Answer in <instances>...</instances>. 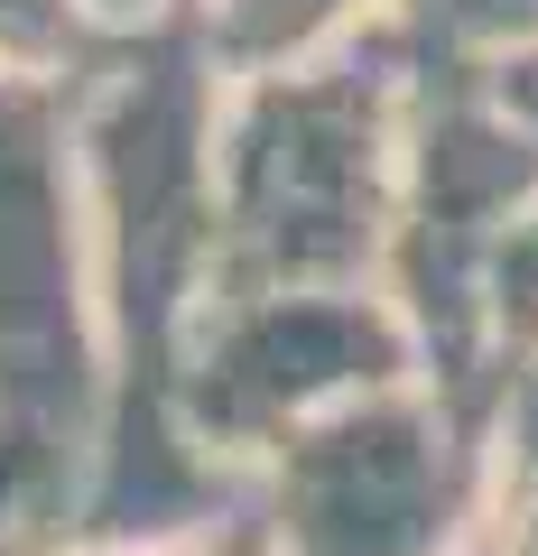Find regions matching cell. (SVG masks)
Returning a JSON list of instances; mask_svg holds the SVG:
<instances>
[{
    "label": "cell",
    "instance_id": "obj_1",
    "mask_svg": "<svg viewBox=\"0 0 538 556\" xmlns=\"http://www.w3.org/2000/svg\"><path fill=\"white\" fill-rule=\"evenodd\" d=\"M214 102L223 75L186 28H149L75 93V177L102 325V417L65 529L204 538L251 482L177 427V353L214 298Z\"/></svg>",
    "mask_w": 538,
    "mask_h": 556
},
{
    "label": "cell",
    "instance_id": "obj_2",
    "mask_svg": "<svg viewBox=\"0 0 538 556\" xmlns=\"http://www.w3.org/2000/svg\"><path fill=\"white\" fill-rule=\"evenodd\" d=\"M418 56L372 28L214 102V288H380Z\"/></svg>",
    "mask_w": 538,
    "mask_h": 556
},
{
    "label": "cell",
    "instance_id": "obj_3",
    "mask_svg": "<svg viewBox=\"0 0 538 556\" xmlns=\"http://www.w3.org/2000/svg\"><path fill=\"white\" fill-rule=\"evenodd\" d=\"M102 417L75 93L0 84V538L65 529Z\"/></svg>",
    "mask_w": 538,
    "mask_h": 556
},
{
    "label": "cell",
    "instance_id": "obj_4",
    "mask_svg": "<svg viewBox=\"0 0 538 556\" xmlns=\"http://www.w3.org/2000/svg\"><path fill=\"white\" fill-rule=\"evenodd\" d=\"M529 195H538V130L483 75L418 65L380 298L418 353V380L464 408H483V269Z\"/></svg>",
    "mask_w": 538,
    "mask_h": 556
},
{
    "label": "cell",
    "instance_id": "obj_5",
    "mask_svg": "<svg viewBox=\"0 0 538 556\" xmlns=\"http://www.w3.org/2000/svg\"><path fill=\"white\" fill-rule=\"evenodd\" d=\"M270 556H464L483 529V408L390 380L251 473Z\"/></svg>",
    "mask_w": 538,
    "mask_h": 556
},
{
    "label": "cell",
    "instance_id": "obj_6",
    "mask_svg": "<svg viewBox=\"0 0 538 556\" xmlns=\"http://www.w3.org/2000/svg\"><path fill=\"white\" fill-rule=\"evenodd\" d=\"M418 380L380 288H214L177 353V427L251 482L298 427Z\"/></svg>",
    "mask_w": 538,
    "mask_h": 556
},
{
    "label": "cell",
    "instance_id": "obj_7",
    "mask_svg": "<svg viewBox=\"0 0 538 556\" xmlns=\"http://www.w3.org/2000/svg\"><path fill=\"white\" fill-rule=\"evenodd\" d=\"M390 20V0H196L186 38L204 47L223 84L233 75H279V65H316L335 47L372 38Z\"/></svg>",
    "mask_w": 538,
    "mask_h": 556
},
{
    "label": "cell",
    "instance_id": "obj_8",
    "mask_svg": "<svg viewBox=\"0 0 538 556\" xmlns=\"http://www.w3.org/2000/svg\"><path fill=\"white\" fill-rule=\"evenodd\" d=\"M483 556H538V362L483 399Z\"/></svg>",
    "mask_w": 538,
    "mask_h": 556
},
{
    "label": "cell",
    "instance_id": "obj_9",
    "mask_svg": "<svg viewBox=\"0 0 538 556\" xmlns=\"http://www.w3.org/2000/svg\"><path fill=\"white\" fill-rule=\"evenodd\" d=\"M380 28L427 75H483V65L538 56V0H390Z\"/></svg>",
    "mask_w": 538,
    "mask_h": 556
},
{
    "label": "cell",
    "instance_id": "obj_10",
    "mask_svg": "<svg viewBox=\"0 0 538 556\" xmlns=\"http://www.w3.org/2000/svg\"><path fill=\"white\" fill-rule=\"evenodd\" d=\"M112 28L84 0H0V84H38V93H84L112 56Z\"/></svg>",
    "mask_w": 538,
    "mask_h": 556
},
{
    "label": "cell",
    "instance_id": "obj_11",
    "mask_svg": "<svg viewBox=\"0 0 538 556\" xmlns=\"http://www.w3.org/2000/svg\"><path fill=\"white\" fill-rule=\"evenodd\" d=\"M538 362V195L511 214L492 269H483V399Z\"/></svg>",
    "mask_w": 538,
    "mask_h": 556
},
{
    "label": "cell",
    "instance_id": "obj_12",
    "mask_svg": "<svg viewBox=\"0 0 538 556\" xmlns=\"http://www.w3.org/2000/svg\"><path fill=\"white\" fill-rule=\"evenodd\" d=\"M84 10H93L112 38H149V28H186L196 0H84Z\"/></svg>",
    "mask_w": 538,
    "mask_h": 556
},
{
    "label": "cell",
    "instance_id": "obj_13",
    "mask_svg": "<svg viewBox=\"0 0 538 556\" xmlns=\"http://www.w3.org/2000/svg\"><path fill=\"white\" fill-rule=\"evenodd\" d=\"M483 84H492L501 102H511L520 121L538 130V56H511V65H483Z\"/></svg>",
    "mask_w": 538,
    "mask_h": 556
},
{
    "label": "cell",
    "instance_id": "obj_14",
    "mask_svg": "<svg viewBox=\"0 0 538 556\" xmlns=\"http://www.w3.org/2000/svg\"><path fill=\"white\" fill-rule=\"evenodd\" d=\"M464 556H483V529H474V547H464Z\"/></svg>",
    "mask_w": 538,
    "mask_h": 556
}]
</instances>
